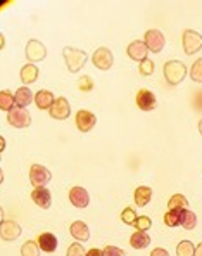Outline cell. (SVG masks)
Returning <instances> with one entry per match:
<instances>
[{
  "label": "cell",
  "mask_w": 202,
  "mask_h": 256,
  "mask_svg": "<svg viewBox=\"0 0 202 256\" xmlns=\"http://www.w3.org/2000/svg\"><path fill=\"white\" fill-rule=\"evenodd\" d=\"M86 59H88V55H86V52L81 51V49H73V47L64 49V61L71 73L80 71V69L85 66Z\"/></svg>",
  "instance_id": "6da1fadb"
},
{
  "label": "cell",
  "mask_w": 202,
  "mask_h": 256,
  "mask_svg": "<svg viewBox=\"0 0 202 256\" xmlns=\"http://www.w3.org/2000/svg\"><path fill=\"white\" fill-rule=\"evenodd\" d=\"M164 76L169 85H178L187 76V66L182 61H168L164 64Z\"/></svg>",
  "instance_id": "7a4b0ae2"
},
{
  "label": "cell",
  "mask_w": 202,
  "mask_h": 256,
  "mask_svg": "<svg viewBox=\"0 0 202 256\" xmlns=\"http://www.w3.org/2000/svg\"><path fill=\"white\" fill-rule=\"evenodd\" d=\"M7 121H9V125H12L16 128H26L31 125V114L24 107L14 106L9 111V114H7Z\"/></svg>",
  "instance_id": "3957f363"
},
{
  "label": "cell",
  "mask_w": 202,
  "mask_h": 256,
  "mask_svg": "<svg viewBox=\"0 0 202 256\" xmlns=\"http://www.w3.org/2000/svg\"><path fill=\"white\" fill-rule=\"evenodd\" d=\"M183 51L187 55H192L196 52H199L202 49V35L197 33L194 30H185L183 31Z\"/></svg>",
  "instance_id": "277c9868"
},
{
  "label": "cell",
  "mask_w": 202,
  "mask_h": 256,
  "mask_svg": "<svg viewBox=\"0 0 202 256\" xmlns=\"http://www.w3.org/2000/svg\"><path fill=\"white\" fill-rule=\"evenodd\" d=\"M144 44L147 45V49L154 54H159V52L164 49V44H166V38H164V33L159 30H149L145 31V40Z\"/></svg>",
  "instance_id": "5b68a950"
},
{
  "label": "cell",
  "mask_w": 202,
  "mask_h": 256,
  "mask_svg": "<svg viewBox=\"0 0 202 256\" xmlns=\"http://www.w3.org/2000/svg\"><path fill=\"white\" fill-rule=\"evenodd\" d=\"M50 177H52L50 171L45 166H41V164H33V166L30 168V182L35 189L45 187V185L50 182Z\"/></svg>",
  "instance_id": "8992f818"
},
{
  "label": "cell",
  "mask_w": 202,
  "mask_h": 256,
  "mask_svg": "<svg viewBox=\"0 0 202 256\" xmlns=\"http://www.w3.org/2000/svg\"><path fill=\"white\" fill-rule=\"evenodd\" d=\"M92 62L95 64V68H99V69H102V71H106V69H109L111 66H113L114 55H113V52H111L109 49L100 47V49H97V51L93 52Z\"/></svg>",
  "instance_id": "52a82bcc"
},
{
  "label": "cell",
  "mask_w": 202,
  "mask_h": 256,
  "mask_svg": "<svg viewBox=\"0 0 202 256\" xmlns=\"http://www.w3.org/2000/svg\"><path fill=\"white\" fill-rule=\"evenodd\" d=\"M75 123H76V128H78L80 132L86 133V132H90V130L95 127L97 118H95V114H93L92 111L81 109V111H78V113H76Z\"/></svg>",
  "instance_id": "ba28073f"
},
{
  "label": "cell",
  "mask_w": 202,
  "mask_h": 256,
  "mask_svg": "<svg viewBox=\"0 0 202 256\" xmlns=\"http://www.w3.org/2000/svg\"><path fill=\"white\" fill-rule=\"evenodd\" d=\"M45 55H47V49H45V45L41 44V42L38 40H30L26 45V57L28 61L33 64V62H40L45 59Z\"/></svg>",
  "instance_id": "9c48e42d"
},
{
  "label": "cell",
  "mask_w": 202,
  "mask_h": 256,
  "mask_svg": "<svg viewBox=\"0 0 202 256\" xmlns=\"http://www.w3.org/2000/svg\"><path fill=\"white\" fill-rule=\"evenodd\" d=\"M19 236H21L19 223L12 222V220H3V222L0 223V237H2L3 241L12 243V241H16Z\"/></svg>",
  "instance_id": "30bf717a"
},
{
  "label": "cell",
  "mask_w": 202,
  "mask_h": 256,
  "mask_svg": "<svg viewBox=\"0 0 202 256\" xmlns=\"http://www.w3.org/2000/svg\"><path fill=\"white\" fill-rule=\"evenodd\" d=\"M48 113L54 120H66L71 114V106H69V102L64 97H57L52 104V107L48 109Z\"/></svg>",
  "instance_id": "8fae6325"
},
{
  "label": "cell",
  "mask_w": 202,
  "mask_h": 256,
  "mask_svg": "<svg viewBox=\"0 0 202 256\" xmlns=\"http://www.w3.org/2000/svg\"><path fill=\"white\" fill-rule=\"evenodd\" d=\"M135 101H137V106L140 107L142 111H152V109H156V106H158V99H156V96L147 89L138 90L137 99Z\"/></svg>",
  "instance_id": "7c38bea8"
},
{
  "label": "cell",
  "mask_w": 202,
  "mask_h": 256,
  "mask_svg": "<svg viewBox=\"0 0 202 256\" xmlns=\"http://www.w3.org/2000/svg\"><path fill=\"white\" fill-rule=\"evenodd\" d=\"M69 201H71V205L76 206V208H86L90 203V196L88 192H86V189L76 185V187H73L71 191H69Z\"/></svg>",
  "instance_id": "4fadbf2b"
},
{
  "label": "cell",
  "mask_w": 202,
  "mask_h": 256,
  "mask_svg": "<svg viewBox=\"0 0 202 256\" xmlns=\"http://www.w3.org/2000/svg\"><path fill=\"white\" fill-rule=\"evenodd\" d=\"M31 201L37 206H40L41 209H48L52 205V194L47 187H37L31 192Z\"/></svg>",
  "instance_id": "5bb4252c"
},
{
  "label": "cell",
  "mask_w": 202,
  "mask_h": 256,
  "mask_svg": "<svg viewBox=\"0 0 202 256\" xmlns=\"http://www.w3.org/2000/svg\"><path fill=\"white\" fill-rule=\"evenodd\" d=\"M126 52H128V55L133 59V61L142 62V61H145V59H147L149 49H147V45H145L142 40H135V42H131V44L128 45Z\"/></svg>",
  "instance_id": "9a60e30c"
},
{
  "label": "cell",
  "mask_w": 202,
  "mask_h": 256,
  "mask_svg": "<svg viewBox=\"0 0 202 256\" xmlns=\"http://www.w3.org/2000/svg\"><path fill=\"white\" fill-rule=\"evenodd\" d=\"M37 243H38V246H40V250L45 251V253H54V251L57 250V237L50 232L40 234Z\"/></svg>",
  "instance_id": "2e32d148"
},
{
  "label": "cell",
  "mask_w": 202,
  "mask_h": 256,
  "mask_svg": "<svg viewBox=\"0 0 202 256\" xmlns=\"http://www.w3.org/2000/svg\"><path fill=\"white\" fill-rule=\"evenodd\" d=\"M69 232H71V236L75 237L78 243H80V241H88L90 239V229L86 227L85 222H81V220H76V222H73Z\"/></svg>",
  "instance_id": "e0dca14e"
},
{
  "label": "cell",
  "mask_w": 202,
  "mask_h": 256,
  "mask_svg": "<svg viewBox=\"0 0 202 256\" xmlns=\"http://www.w3.org/2000/svg\"><path fill=\"white\" fill-rule=\"evenodd\" d=\"M31 101H35V96L31 94V90L28 89V87H21V89H17L16 94H14V104H16L17 107H24V109H26V106H30Z\"/></svg>",
  "instance_id": "ac0fdd59"
},
{
  "label": "cell",
  "mask_w": 202,
  "mask_h": 256,
  "mask_svg": "<svg viewBox=\"0 0 202 256\" xmlns=\"http://www.w3.org/2000/svg\"><path fill=\"white\" fill-rule=\"evenodd\" d=\"M38 75H40V71H38V68L35 64H26L21 68V73H19V78L21 82L24 83V85H30V83H35L38 80Z\"/></svg>",
  "instance_id": "d6986e66"
},
{
  "label": "cell",
  "mask_w": 202,
  "mask_h": 256,
  "mask_svg": "<svg viewBox=\"0 0 202 256\" xmlns=\"http://www.w3.org/2000/svg\"><path fill=\"white\" fill-rule=\"evenodd\" d=\"M54 94L50 90H40L35 96V104H37L38 109H50L52 104H54Z\"/></svg>",
  "instance_id": "ffe728a7"
},
{
  "label": "cell",
  "mask_w": 202,
  "mask_h": 256,
  "mask_svg": "<svg viewBox=\"0 0 202 256\" xmlns=\"http://www.w3.org/2000/svg\"><path fill=\"white\" fill-rule=\"evenodd\" d=\"M152 198V189L151 187H145V185H140V187L135 189V205L144 208L151 203Z\"/></svg>",
  "instance_id": "44dd1931"
},
{
  "label": "cell",
  "mask_w": 202,
  "mask_h": 256,
  "mask_svg": "<svg viewBox=\"0 0 202 256\" xmlns=\"http://www.w3.org/2000/svg\"><path fill=\"white\" fill-rule=\"evenodd\" d=\"M130 244L135 248V250H144V248H147L149 244H151V237H149L147 232L137 230V232L130 237Z\"/></svg>",
  "instance_id": "7402d4cb"
},
{
  "label": "cell",
  "mask_w": 202,
  "mask_h": 256,
  "mask_svg": "<svg viewBox=\"0 0 202 256\" xmlns=\"http://www.w3.org/2000/svg\"><path fill=\"white\" fill-rule=\"evenodd\" d=\"M182 216L183 209H168V213L164 215V223L168 227H178L182 225Z\"/></svg>",
  "instance_id": "603a6c76"
},
{
  "label": "cell",
  "mask_w": 202,
  "mask_h": 256,
  "mask_svg": "<svg viewBox=\"0 0 202 256\" xmlns=\"http://www.w3.org/2000/svg\"><path fill=\"white\" fill-rule=\"evenodd\" d=\"M189 208V201L183 194H175L169 198L168 209H187Z\"/></svg>",
  "instance_id": "cb8c5ba5"
},
{
  "label": "cell",
  "mask_w": 202,
  "mask_h": 256,
  "mask_svg": "<svg viewBox=\"0 0 202 256\" xmlns=\"http://www.w3.org/2000/svg\"><path fill=\"white\" fill-rule=\"evenodd\" d=\"M197 225V215L190 209H183V216H182V227L185 230H194Z\"/></svg>",
  "instance_id": "d4e9b609"
},
{
  "label": "cell",
  "mask_w": 202,
  "mask_h": 256,
  "mask_svg": "<svg viewBox=\"0 0 202 256\" xmlns=\"http://www.w3.org/2000/svg\"><path fill=\"white\" fill-rule=\"evenodd\" d=\"M14 106H16V104H14L12 94H10L9 90H0V109L9 113Z\"/></svg>",
  "instance_id": "484cf974"
},
{
  "label": "cell",
  "mask_w": 202,
  "mask_h": 256,
  "mask_svg": "<svg viewBox=\"0 0 202 256\" xmlns=\"http://www.w3.org/2000/svg\"><path fill=\"white\" fill-rule=\"evenodd\" d=\"M40 246L35 241H26L21 248V256H40Z\"/></svg>",
  "instance_id": "4316f807"
},
{
  "label": "cell",
  "mask_w": 202,
  "mask_h": 256,
  "mask_svg": "<svg viewBox=\"0 0 202 256\" xmlns=\"http://www.w3.org/2000/svg\"><path fill=\"white\" fill-rule=\"evenodd\" d=\"M196 253V246L190 241H182L176 248V256H194Z\"/></svg>",
  "instance_id": "83f0119b"
},
{
  "label": "cell",
  "mask_w": 202,
  "mask_h": 256,
  "mask_svg": "<svg viewBox=\"0 0 202 256\" xmlns=\"http://www.w3.org/2000/svg\"><path fill=\"white\" fill-rule=\"evenodd\" d=\"M190 78L197 83H202V57L197 59L192 64V68H190Z\"/></svg>",
  "instance_id": "f1b7e54d"
},
{
  "label": "cell",
  "mask_w": 202,
  "mask_h": 256,
  "mask_svg": "<svg viewBox=\"0 0 202 256\" xmlns=\"http://www.w3.org/2000/svg\"><path fill=\"white\" fill-rule=\"evenodd\" d=\"M133 227L137 230H140V232H147V230L152 227V220L149 218V216H138V218L135 220Z\"/></svg>",
  "instance_id": "f546056e"
},
{
  "label": "cell",
  "mask_w": 202,
  "mask_h": 256,
  "mask_svg": "<svg viewBox=\"0 0 202 256\" xmlns=\"http://www.w3.org/2000/svg\"><path fill=\"white\" fill-rule=\"evenodd\" d=\"M137 218H138L137 211H135L133 208H130V206H128V208H124L123 213H121V220H123V223H126V225H133Z\"/></svg>",
  "instance_id": "4dcf8cb0"
},
{
  "label": "cell",
  "mask_w": 202,
  "mask_h": 256,
  "mask_svg": "<svg viewBox=\"0 0 202 256\" xmlns=\"http://www.w3.org/2000/svg\"><path fill=\"white\" fill-rule=\"evenodd\" d=\"M138 71H140L142 76H151L152 73H154V62L151 61V59H145V61L140 62V66H138Z\"/></svg>",
  "instance_id": "1f68e13d"
},
{
  "label": "cell",
  "mask_w": 202,
  "mask_h": 256,
  "mask_svg": "<svg viewBox=\"0 0 202 256\" xmlns=\"http://www.w3.org/2000/svg\"><path fill=\"white\" fill-rule=\"evenodd\" d=\"M66 256H86V250L80 243H73L68 248V255Z\"/></svg>",
  "instance_id": "d6a6232c"
},
{
  "label": "cell",
  "mask_w": 202,
  "mask_h": 256,
  "mask_svg": "<svg viewBox=\"0 0 202 256\" xmlns=\"http://www.w3.org/2000/svg\"><path fill=\"white\" fill-rule=\"evenodd\" d=\"M78 89L81 90V92H90V90L93 89V80L90 78V76H81V78L78 80Z\"/></svg>",
  "instance_id": "836d02e7"
},
{
  "label": "cell",
  "mask_w": 202,
  "mask_h": 256,
  "mask_svg": "<svg viewBox=\"0 0 202 256\" xmlns=\"http://www.w3.org/2000/svg\"><path fill=\"white\" fill-rule=\"evenodd\" d=\"M102 253H104V256H124V251L116 246H106L102 250Z\"/></svg>",
  "instance_id": "e575fe53"
},
{
  "label": "cell",
  "mask_w": 202,
  "mask_h": 256,
  "mask_svg": "<svg viewBox=\"0 0 202 256\" xmlns=\"http://www.w3.org/2000/svg\"><path fill=\"white\" fill-rule=\"evenodd\" d=\"M151 256H169V253L166 250H162V248H156V250H152Z\"/></svg>",
  "instance_id": "d590c367"
},
{
  "label": "cell",
  "mask_w": 202,
  "mask_h": 256,
  "mask_svg": "<svg viewBox=\"0 0 202 256\" xmlns=\"http://www.w3.org/2000/svg\"><path fill=\"white\" fill-rule=\"evenodd\" d=\"M86 256H104L102 250H97V248H92V250L86 251Z\"/></svg>",
  "instance_id": "8d00e7d4"
},
{
  "label": "cell",
  "mask_w": 202,
  "mask_h": 256,
  "mask_svg": "<svg viewBox=\"0 0 202 256\" xmlns=\"http://www.w3.org/2000/svg\"><path fill=\"white\" fill-rule=\"evenodd\" d=\"M194 256H202V243L199 246H196V253H194Z\"/></svg>",
  "instance_id": "74e56055"
},
{
  "label": "cell",
  "mask_w": 202,
  "mask_h": 256,
  "mask_svg": "<svg viewBox=\"0 0 202 256\" xmlns=\"http://www.w3.org/2000/svg\"><path fill=\"white\" fill-rule=\"evenodd\" d=\"M3 149H5V139H3V137H0V154H2Z\"/></svg>",
  "instance_id": "f35d334b"
},
{
  "label": "cell",
  "mask_w": 202,
  "mask_h": 256,
  "mask_svg": "<svg viewBox=\"0 0 202 256\" xmlns=\"http://www.w3.org/2000/svg\"><path fill=\"white\" fill-rule=\"evenodd\" d=\"M3 45H5V38H3V35L0 33V51L3 49Z\"/></svg>",
  "instance_id": "ab89813d"
},
{
  "label": "cell",
  "mask_w": 202,
  "mask_h": 256,
  "mask_svg": "<svg viewBox=\"0 0 202 256\" xmlns=\"http://www.w3.org/2000/svg\"><path fill=\"white\" fill-rule=\"evenodd\" d=\"M2 222H3V209L0 208V223H2Z\"/></svg>",
  "instance_id": "60d3db41"
},
{
  "label": "cell",
  "mask_w": 202,
  "mask_h": 256,
  "mask_svg": "<svg viewBox=\"0 0 202 256\" xmlns=\"http://www.w3.org/2000/svg\"><path fill=\"white\" fill-rule=\"evenodd\" d=\"M3 182V173H2V170H0V184Z\"/></svg>",
  "instance_id": "b9f144b4"
},
{
  "label": "cell",
  "mask_w": 202,
  "mask_h": 256,
  "mask_svg": "<svg viewBox=\"0 0 202 256\" xmlns=\"http://www.w3.org/2000/svg\"><path fill=\"white\" fill-rule=\"evenodd\" d=\"M199 132H201V135H202V120L199 121Z\"/></svg>",
  "instance_id": "7bdbcfd3"
}]
</instances>
